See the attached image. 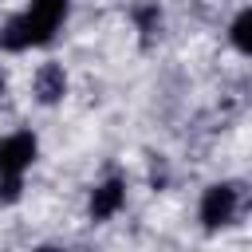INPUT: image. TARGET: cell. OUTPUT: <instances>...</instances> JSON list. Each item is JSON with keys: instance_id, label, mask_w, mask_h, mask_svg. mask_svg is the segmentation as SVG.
Segmentation results:
<instances>
[{"instance_id": "7a4b0ae2", "label": "cell", "mask_w": 252, "mask_h": 252, "mask_svg": "<svg viewBox=\"0 0 252 252\" xmlns=\"http://www.w3.org/2000/svg\"><path fill=\"white\" fill-rule=\"evenodd\" d=\"M232 217H236V189L232 185L205 189V197H201V220H205V228H220Z\"/></svg>"}, {"instance_id": "8992f818", "label": "cell", "mask_w": 252, "mask_h": 252, "mask_svg": "<svg viewBox=\"0 0 252 252\" xmlns=\"http://www.w3.org/2000/svg\"><path fill=\"white\" fill-rule=\"evenodd\" d=\"M228 35H232V43H236V51H244V55H252V8H244L236 20H232V28H228Z\"/></svg>"}, {"instance_id": "3957f363", "label": "cell", "mask_w": 252, "mask_h": 252, "mask_svg": "<svg viewBox=\"0 0 252 252\" xmlns=\"http://www.w3.org/2000/svg\"><path fill=\"white\" fill-rule=\"evenodd\" d=\"M35 138L28 134V130H20V134H8L4 142H0V173H24L32 161H35Z\"/></svg>"}, {"instance_id": "52a82bcc", "label": "cell", "mask_w": 252, "mask_h": 252, "mask_svg": "<svg viewBox=\"0 0 252 252\" xmlns=\"http://www.w3.org/2000/svg\"><path fill=\"white\" fill-rule=\"evenodd\" d=\"M0 83H4V79H0Z\"/></svg>"}, {"instance_id": "5b68a950", "label": "cell", "mask_w": 252, "mask_h": 252, "mask_svg": "<svg viewBox=\"0 0 252 252\" xmlns=\"http://www.w3.org/2000/svg\"><path fill=\"white\" fill-rule=\"evenodd\" d=\"M67 94V75H63V67L59 63H43L39 71H35V98L39 102H59Z\"/></svg>"}, {"instance_id": "277c9868", "label": "cell", "mask_w": 252, "mask_h": 252, "mask_svg": "<svg viewBox=\"0 0 252 252\" xmlns=\"http://www.w3.org/2000/svg\"><path fill=\"white\" fill-rule=\"evenodd\" d=\"M122 201H126V185H122L118 177H110V181H102V185L91 193V217H94V220H110V217L122 209Z\"/></svg>"}, {"instance_id": "6da1fadb", "label": "cell", "mask_w": 252, "mask_h": 252, "mask_svg": "<svg viewBox=\"0 0 252 252\" xmlns=\"http://www.w3.org/2000/svg\"><path fill=\"white\" fill-rule=\"evenodd\" d=\"M67 20V0H32L16 20H8V28L0 32V43L8 51H28L39 47L55 35V28Z\"/></svg>"}]
</instances>
